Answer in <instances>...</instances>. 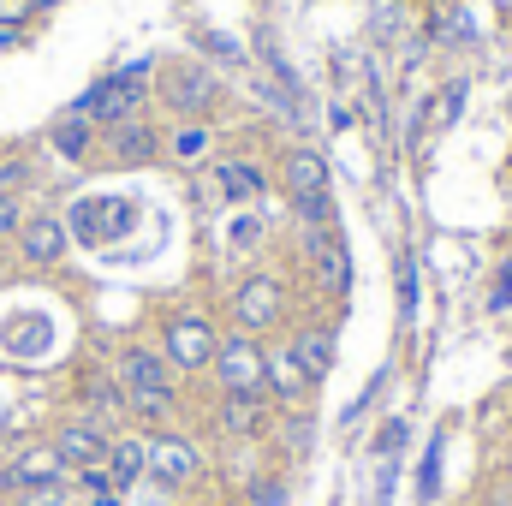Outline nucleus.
Instances as JSON below:
<instances>
[{"label": "nucleus", "instance_id": "nucleus-16", "mask_svg": "<svg viewBox=\"0 0 512 506\" xmlns=\"http://www.w3.org/2000/svg\"><path fill=\"white\" fill-rule=\"evenodd\" d=\"M292 358L304 364L310 387L328 381V370H334V334H328V328H298V334H292Z\"/></svg>", "mask_w": 512, "mask_h": 506}, {"label": "nucleus", "instance_id": "nucleus-35", "mask_svg": "<svg viewBox=\"0 0 512 506\" xmlns=\"http://www.w3.org/2000/svg\"><path fill=\"white\" fill-rule=\"evenodd\" d=\"M90 506H126V495H120V489H108V495H90Z\"/></svg>", "mask_w": 512, "mask_h": 506}, {"label": "nucleus", "instance_id": "nucleus-1", "mask_svg": "<svg viewBox=\"0 0 512 506\" xmlns=\"http://www.w3.org/2000/svg\"><path fill=\"white\" fill-rule=\"evenodd\" d=\"M114 376H120V387H126L131 417H143V423L173 417V405H179V376H173V364H167L155 346H126L120 364H114Z\"/></svg>", "mask_w": 512, "mask_h": 506}, {"label": "nucleus", "instance_id": "nucleus-23", "mask_svg": "<svg viewBox=\"0 0 512 506\" xmlns=\"http://www.w3.org/2000/svg\"><path fill=\"white\" fill-rule=\"evenodd\" d=\"M197 48H209V54H221V60H233V66L245 60V48H239L233 36H221V30H197Z\"/></svg>", "mask_w": 512, "mask_h": 506}, {"label": "nucleus", "instance_id": "nucleus-31", "mask_svg": "<svg viewBox=\"0 0 512 506\" xmlns=\"http://www.w3.org/2000/svg\"><path fill=\"white\" fill-rule=\"evenodd\" d=\"M256 506H286V489L280 483H256Z\"/></svg>", "mask_w": 512, "mask_h": 506}, {"label": "nucleus", "instance_id": "nucleus-28", "mask_svg": "<svg viewBox=\"0 0 512 506\" xmlns=\"http://www.w3.org/2000/svg\"><path fill=\"white\" fill-rule=\"evenodd\" d=\"M399 310H405V316L417 310V268H411V256L399 262Z\"/></svg>", "mask_w": 512, "mask_h": 506}, {"label": "nucleus", "instance_id": "nucleus-24", "mask_svg": "<svg viewBox=\"0 0 512 506\" xmlns=\"http://www.w3.org/2000/svg\"><path fill=\"white\" fill-rule=\"evenodd\" d=\"M72 483H78L84 495H108V489H114V477H108V465H84V471H72Z\"/></svg>", "mask_w": 512, "mask_h": 506}, {"label": "nucleus", "instance_id": "nucleus-20", "mask_svg": "<svg viewBox=\"0 0 512 506\" xmlns=\"http://www.w3.org/2000/svg\"><path fill=\"white\" fill-rule=\"evenodd\" d=\"M48 137H54V149H60L66 161H84V155H90V120H84V114L54 120V131H48Z\"/></svg>", "mask_w": 512, "mask_h": 506}, {"label": "nucleus", "instance_id": "nucleus-11", "mask_svg": "<svg viewBox=\"0 0 512 506\" xmlns=\"http://www.w3.org/2000/svg\"><path fill=\"white\" fill-rule=\"evenodd\" d=\"M108 441H114V429L96 423V417H66V423L48 435V447H54L72 471H84V465H108Z\"/></svg>", "mask_w": 512, "mask_h": 506}, {"label": "nucleus", "instance_id": "nucleus-33", "mask_svg": "<svg viewBox=\"0 0 512 506\" xmlns=\"http://www.w3.org/2000/svg\"><path fill=\"white\" fill-rule=\"evenodd\" d=\"M399 441H405V423H387L382 429V453H399Z\"/></svg>", "mask_w": 512, "mask_h": 506}, {"label": "nucleus", "instance_id": "nucleus-37", "mask_svg": "<svg viewBox=\"0 0 512 506\" xmlns=\"http://www.w3.org/2000/svg\"><path fill=\"white\" fill-rule=\"evenodd\" d=\"M42 6H60V0H30V12H42Z\"/></svg>", "mask_w": 512, "mask_h": 506}, {"label": "nucleus", "instance_id": "nucleus-27", "mask_svg": "<svg viewBox=\"0 0 512 506\" xmlns=\"http://www.w3.org/2000/svg\"><path fill=\"white\" fill-rule=\"evenodd\" d=\"M256 239H262V221H256V215H239V221L227 227V245H245V251H251Z\"/></svg>", "mask_w": 512, "mask_h": 506}, {"label": "nucleus", "instance_id": "nucleus-12", "mask_svg": "<svg viewBox=\"0 0 512 506\" xmlns=\"http://www.w3.org/2000/svg\"><path fill=\"white\" fill-rule=\"evenodd\" d=\"M72 245V233H66V221L60 215H30L24 227H18V256L30 262V268H54L60 256Z\"/></svg>", "mask_w": 512, "mask_h": 506}, {"label": "nucleus", "instance_id": "nucleus-9", "mask_svg": "<svg viewBox=\"0 0 512 506\" xmlns=\"http://www.w3.org/2000/svg\"><path fill=\"white\" fill-rule=\"evenodd\" d=\"M137 227V203L126 197H84L66 221V233H78L84 245H108V239H126Z\"/></svg>", "mask_w": 512, "mask_h": 506}, {"label": "nucleus", "instance_id": "nucleus-30", "mask_svg": "<svg viewBox=\"0 0 512 506\" xmlns=\"http://www.w3.org/2000/svg\"><path fill=\"white\" fill-rule=\"evenodd\" d=\"M24 18H30V0H0V24L24 30Z\"/></svg>", "mask_w": 512, "mask_h": 506}, {"label": "nucleus", "instance_id": "nucleus-6", "mask_svg": "<svg viewBox=\"0 0 512 506\" xmlns=\"http://www.w3.org/2000/svg\"><path fill=\"white\" fill-rule=\"evenodd\" d=\"M143 447H149V471H143V477H149L155 489H185V483L203 477V453H197L191 435L161 429V435H143Z\"/></svg>", "mask_w": 512, "mask_h": 506}, {"label": "nucleus", "instance_id": "nucleus-13", "mask_svg": "<svg viewBox=\"0 0 512 506\" xmlns=\"http://www.w3.org/2000/svg\"><path fill=\"white\" fill-rule=\"evenodd\" d=\"M143 471H149V447H143V435H114V441H108V477H114V489L131 495V489L143 483Z\"/></svg>", "mask_w": 512, "mask_h": 506}, {"label": "nucleus", "instance_id": "nucleus-8", "mask_svg": "<svg viewBox=\"0 0 512 506\" xmlns=\"http://www.w3.org/2000/svg\"><path fill=\"white\" fill-rule=\"evenodd\" d=\"M48 483H72V465H66L48 441H30V447H18V453L0 465V495H18V489H48Z\"/></svg>", "mask_w": 512, "mask_h": 506}, {"label": "nucleus", "instance_id": "nucleus-29", "mask_svg": "<svg viewBox=\"0 0 512 506\" xmlns=\"http://www.w3.org/2000/svg\"><path fill=\"white\" fill-rule=\"evenodd\" d=\"M459 102H465V84H447V90H441V114H435V126H453V120H459Z\"/></svg>", "mask_w": 512, "mask_h": 506}, {"label": "nucleus", "instance_id": "nucleus-26", "mask_svg": "<svg viewBox=\"0 0 512 506\" xmlns=\"http://www.w3.org/2000/svg\"><path fill=\"white\" fill-rule=\"evenodd\" d=\"M18 227H24V209L12 191H0V239H18Z\"/></svg>", "mask_w": 512, "mask_h": 506}, {"label": "nucleus", "instance_id": "nucleus-7", "mask_svg": "<svg viewBox=\"0 0 512 506\" xmlns=\"http://www.w3.org/2000/svg\"><path fill=\"white\" fill-rule=\"evenodd\" d=\"M280 316H286L280 274H245L233 286V322H239V334H268V328H280Z\"/></svg>", "mask_w": 512, "mask_h": 506}, {"label": "nucleus", "instance_id": "nucleus-36", "mask_svg": "<svg viewBox=\"0 0 512 506\" xmlns=\"http://www.w3.org/2000/svg\"><path fill=\"white\" fill-rule=\"evenodd\" d=\"M0 435H12V405L0 399Z\"/></svg>", "mask_w": 512, "mask_h": 506}, {"label": "nucleus", "instance_id": "nucleus-14", "mask_svg": "<svg viewBox=\"0 0 512 506\" xmlns=\"http://www.w3.org/2000/svg\"><path fill=\"white\" fill-rule=\"evenodd\" d=\"M262 364H268V393H274L280 405H298V399L310 393V376H304V364L292 358V346L262 352Z\"/></svg>", "mask_w": 512, "mask_h": 506}, {"label": "nucleus", "instance_id": "nucleus-32", "mask_svg": "<svg viewBox=\"0 0 512 506\" xmlns=\"http://www.w3.org/2000/svg\"><path fill=\"white\" fill-rule=\"evenodd\" d=\"M495 310H512V262H507V274H501V286H495Z\"/></svg>", "mask_w": 512, "mask_h": 506}, {"label": "nucleus", "instance_id": "nucleus-3", "mask_svg": "<svg viewBox=\"0 0 512 506\" xmlns=\"http://www.w3.org/2000/svg\"><path fill=\"white\" fill-rule=\"evenodd\" d=\"M215 346H221V334H215L209 316H197V310H179V316H167V328H161V358L173 364V376L209 370V364H215Z\"/></svg>", "mask_w": 512, "mask_h": 506}, {"label": "nucleus", "instance_id": "nucleus-19", "mask_svg": "<svg viewBox=\"0 0 512 506\" xmlns=\"http://www.w3.org/2000/svg\"><path fill=\"white\" fill-rule=\"evenodd\" d=\"M215 185L227 191V203H251V197H262V179H256L245 161H221V167H215Z\"/></svg>", "mask_w": 512, "mask_h": 506}, {"label": "nucleus", "instance_id": "nucleus-25", "mask_svg": "<svg viewBox=\"0 0 512 506\" xmlns=\"http://www.w3.org/2000/svg\"><path fill=\"white\" fill-rule=\"evenodd\" d=\"M24 185H30V161H18V155H12V161H0V191H12V197H18Z\"/></svg>", "mask_w": 512, "mask_h": 506}, {"label": "nucleus", "instance_id": "nucleus-22", "mask_svg": "<svg viewBox=\"0 0 512 506\" xmlns=\"http://www.w3.org/2000/svg\"><path fill=\"white\" fill-rule=\"evenodd\" d=\"M203 149H209V131L203 126L173 131V155H179V161H203Z\"/></svg>", "mask_w": 512, "mask_h": 506}, {"label": "nucleus", "instance_id": "nucleus-21", "mask_svg": "<svg viewBox=\"0 0 512 506\" xmlns=\"http://www.w3.org/2000/svg\"><path fill=\"white\" fill-rule=\"evenodd\" d=\"M72 501V483H48V489H18L6 495V506H66Z\"/></svg>", "mask_w": 512, "mask_h": 506}, {"label": "nucleus", "instance_id": "nucleus-5", "mask_svg": "<svg viewBox=\"0 0 512 506\" xmlns=\"http://www.w3.org/2000/svg\"><path fill=\"white\" fill-rule=\"evenodd\" d=\"M286 191H292V203H298V215H304V221L328 227V215H334V191H328V155H316L310 143H298V149L286 155Z\"/></svg>", "mask_w": 512, "mask_h": 506}, {"label": "nucleus", "instance_id": "nucleus-2", "mask_svg": "<svg viewBox=\"0 0 512 506\" xmlns=\"http://www.w3.org/2000/svg\"><path fill=\"white\" fill-rule=\"evenodd\" d=\"M149 60H131V66H120V72H108V78H96L84 96H78V108L72 114H84L90 126H126V120H137V108L149 102Z\"/></svg>", "mask_w": 512, "mask_h": 506}, {"label": "nucleus", "instance_id": "nucleus-17", "mask_svg": "<svg viewBox=\"0 0 512 506\" xmlns=\"http://www.w3.org/2000/svg\"><path fill=\"white\" fill-rule=\"evenodd\" d=\"M215 423H221V435H256L262 429V399H239V393H221V411H215Z\"/></svg>", "mask_w": 512, "mask_h": 506}, {"label": "nucleus", "instance_id": "nucleus-18", "mask_svg": "<svg viewBox=\"0 0 512 506\" xmlns=\"http://www.w3.org/2000/svg\"><path fill=\"white\" fill-rule=\"evenodd\" d=\"M108 143H114V155H120V161H149V155H155V131L143 126V120L108 126Z\"/></svg>", "mask_w": 512, "mask_h": 506}, {"label": "nucleus", "instance_id": "nucleus-4", "mask_svg": "<svg viewBox=\"0 0 512 506\" xmlns=\"http://www.w3.org/2000/svg\"><path fill=\"white\" fill-rule=\"evenodd\" d=\"M215 381L221 393H239V399H268V364H262V346L256 334H227L215 346Z\"/></svg>", "mask_w": 512, "mask_h": 506}, {"label": "nucleus", "instance_id": "nucleus-34", "mask_svg": "<svg viewBox=\"0 0 512 506\" xmlns=\"http://www.w3.org/2000/svg\"><path fill=\"white\" fill-rule=\"evenodd\" d=\"M18 42H24V30H12V24H0V54H6V48H18Z\"/></svg>", "mask_w": 512, "mask_h": 506}, {"label": "nucleus", "instance_id": "nucleus-15", "mask_svg": "<svg viewBox=\"0 0 512 506\" xmlns=\"http://www.w3.org/2000/svg\"><path fill=\"white\" fill-rule=\"evenodd\" d=\"M78 393H84V417H96V423H120L126 417V387L120 376H102V370H90V376L78 381Z\"/></svg>", "mask_w": 512, "mask_h": 506}, {"label": "nucleus", "instance_id": "nucleus-10", "mask_svg": "<svg viewBox=\"0 0 512 506\" xmlns=\"http://www.w3.org/2000/svg\"><path fill=\"white\" fill-rule=\"evenodd\" d=\"M215 96H221V84H215V72H209L203 60H173V66H161V102H167V108H179V114H209Z\"/></svg>", "mask_w": 512, "mask_h": 506}]
</instances>
